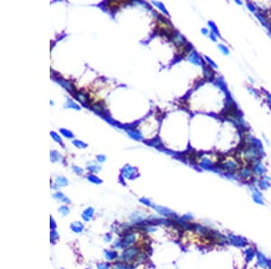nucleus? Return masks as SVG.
I'll list each match as a JSON object with an SVG mask.
<instances>
[{
	"label": "nucleus",
	"mask_w": 271,
	"mask_h": 269,
	"mask_svg": "<svg viewBox=\"0 0 271 269\" xmlns=\"http://www.w3.org/2000/svg\"><path fill=\"white\" fill-rule=\"evenodd\" d=\"M227 237L229 240V244L232 245L233 247H247L249 245V241L247 240V238L241 236H238V235H235L233 233H229L227 235Z\"/></svg>",
	"instance_id": "nucleus-1"
},
{
	"label": "nucleus",
	"mask_w": 271,
	"mask_h": 269,
	"mask_svg": "<svg viewBox=\"0 0 271 269\" xmlns=\"http://www.w3.org/2000/svg\"><path fill=\"white\" fill-rule=\"evenodd\" d=\"M256 258H257V264L259 267H261L263 269H268L270 259H268L263 253L257 250Z\"/></svg>",
	"instance_id": "nucleus-2"
},
{
	"label": "nucleus",
	"mask_w": 271,
	"mask_h": 269,
	"mask_svg": "<svg viewBox=\"0 0 271 269\" xmlns=\"http://www.w3.org/2000/svg\"><path fill=\"white\" fill-rule=\"evenodd\" d=\"M138 248L137 247H130L128 249H126V251H124V253L122 254V258L126 261H128L132 258H134V257L138 254Z\"/></svg>",
	"instance_id": "nucleus-3"
},
{
	"label": "nucleus",
	"mask_w": 271,
	"mask_h": 269,
	"mask_svg": "<svg viewBox=\"0 0 271 269\" xmlns=\"http://www.w3.org/2000/svg\"><path fill=\"white\" fill-rule=\"evenodd\" d=\"M256 253H257V250H256L255 248L250 247H247L246 249H245V251H244L246 261H247V262H251L253 259L255 258Z\"/></svg>",
	"instance_id": "nucleus-4"
},
{
	"label": "nucleus",
	"mask_w": 271,
	"mask_h": 269,
	"mask_svg": "<svg viewBox=\"0 0 271 269\" xmlns=\"http://www.w3.org/2000/svg\"><path fill=\"white\" fill-rule=\"evenodd\" d=\"M252 197H253V200H254L255 203H257L258 205H264L262 195H261V193L259 192L258 190H255V192L253 193Z\"/></svg>",
	"instance_id": "nucleus-5"
},
{
	"label": "nucleus",
	"mask_w": 271,
	"mask_h": 269,
	"mask_svg": "<svg viewBox=\"0 0 271 269\" xmlns=\"http://www.w3.org/2000/svg\"><path fill=\"white\" fill-rule=\"evenodd\" d=\"M71 227H72V229L74 232L80 233V232H82V229H83V225L80 222H74V223H72V224Z\"/></svg>",
	"instance_id": "nucleus-6"
},
{
	"label": "nucleus",
	"mask_w": 271,
	"mask_h": 269,
	"mask_svg": "<svg viewBox=\"0 0 271 269\" xmlns=\"http://www.w3.org/2000/svg\"><path fill=\"white\" fill-rule=\"evenodd\" d=\"M92 214H93V211H92V209H91V208L86 210L85 212L83 213V215H82V216H83L84 220H86V221L90 220V217H92Z\"/></svg>",
	"instance_id": "nucleus-7"
},
{
	"label": "nucleus",
	"mask_w": 271,
	"mask_h": 269,
	"mask_svg": "<svg viewBox=\"0 0 271 269\" xmlns=\"http://www.w3.org/2000/svg\"><path fill=\"white\" fill-rule=\"evenodd\" d=\"M115 269H134V267L132 266H128V265H125V264H121V263H118V264L115 265Z\"/></svg>",
	"instance_id": "nucleus-8"
},
{
	"label": "nucleus",
	"mask_w": 271,
	"mask_h": 269,
	"mask_svg": "<svg viewBox=\"0 0 271 269\" xmlns=\"http://www.w3.org/2000/svg\"><path fill=\"white\" fill-rule=\"evenodd\" d=\"M117 253L114 251H106V257L108 260H113L117 257Z\"/></svg>",
	"instance_id": "nucleus-9"
},
{
	"label": "nucleus",
	"mask_w": 271,
	"mask_h": 269,
	"mask_svg": "<svg viewBox=\"0 0 271 269\" xmlns=\"http://www.w3.org/2000/svg\"><path fill=\"white\" fill-rule=\"evenodd\" d=\"M98 268L99 269H109V265L106 264V263H103V264H100L98 266Z\"/></svg>",
	"instance_id": "nucleus-10"
},
{
	"label": "nucleus",
	"mask_w": 271,
	"mask_h": 269,
	"mask_svg": "<svg viewBox=\"0 0 271 269\" xmlns=\"http://www.w3.org/2000/svg\"><path fill=\"white\" fill-rule=\"evenodd\" d=\"M55 237H58V235H57V233H56L55 231H52V233H51V239H52V241H53V240H54Z\"/></svg>",
	"instance_id": "nucleus-11"
}]
</instances>
